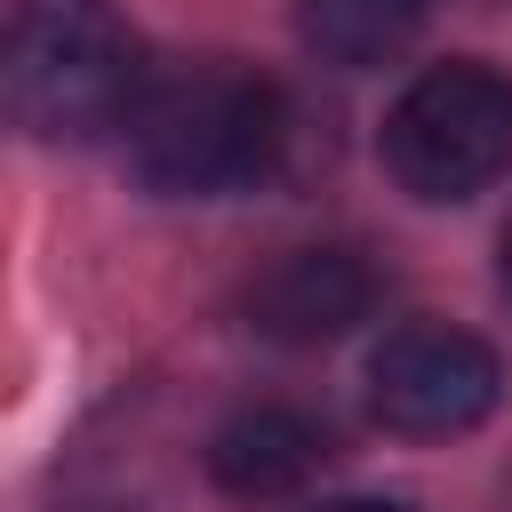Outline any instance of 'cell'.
Masks as SVG:
<instances>
[{
    "instance_id": "cell-9",
    "label": "cell",
    "mask_w": 512,
    "mask_h": 512,
    "mask_svg": "<svg viewBox=\"0 0 512 512\" xmlns=\"http://www.w3.org/2000/svg\"><path fill=\"white\" fill-rule=\"evenodd\" d=\"M496 288H504V304H512V224H504V240H496Z\"/></svg>"
},
{
    "instance_id": "cell-5",
    "label": "cell",
    "mask_w": 512,
    "mask_h": 512,
    "mask_svg": "<svg viewBox=\"0 0 512 512\" xmlns=\"http://www.w3.org/2000/svg\"><path fill=\"white\" fill-rule=\"evenodd\" d=\"M384 296V272L360 256V248H288L272 256L264 272H248L240 288V320L272 344H336L344 328H360Z\"/></svg>"
},
{
    "instance_id": "cell-2",
    "label": "cell",
    "mask_w": 512,
    "mask_h": 512,
    "mask_svg": "<svg viewBox=\"0 0 512 512\" xmlns=\"http://www.w3.org/2000/svg\"><path fill=\"white\" fill-rule=\"evenodd\" d=\"M136 32L112 0H16L8 16V112L24 136H96L120 128L144 96Z\"/></svg>"
},
{
    "instance_id": "cell-6",
    "label": "cell",
    "mask_w": 512,
    "mask_h": 512,
    "mask_svg": "<svg viewBox=\"0 0 512 512\" xmlns=\"http://www.w3.org/2000/svg\"><path fill=\"white\" fill-rule=\"evenodd\" d=\"M336 456L328 424L288 408V400H256V408H232L216 432H208V480L232 496V504H280V496H304L320 480V464Z\"/></svg>"
},
{
    "instance_id": "cell-1",
    "label": "cell",
    "mask_w": 512,
    "mask_h": 512,
    "mask_svg": "<svg viewBox=\"0 0 512 512\" xmlns=\"http://www.w3.org/2000/svg\"><path fill=\"white\" fill-rule=\"evenodd\" d=\"M128 168L160 200H232L256 192L288 152V104L272 80L232 64H184L144 80L136 112L120 120Z\"/></svg>"
},
{
    "instance_id": "cell-8",
    "label": "cell",
    "mask_w": 512,
    "mask_h": 512,
    "mask_svg": "<svg viewBox=\"0 0 512 512\" xmlns=\"http://www.w3.org/2000/svg\"><path fill=\"white\" fill-rule=\"evenodd\" d=\"M312 512H416V504H392V496H336V504H312Z\"/></svg>"
},
{
    "instance_id": "cell-7",
    "label": "cell",
    "mask_w": 512,
    "mask_h": 512,
    "mask_svg": "<svg viewBox=\"0 0 512 512\" xmlns=\"http://www.w3.org/2000/svg\"><path fill=\"white\" fill-rule=\"evenodd\" d=\"M424 16H432V0H296L304 48L320 64H344V72H368V64L400 56Z\"/></svg>"
},
{
    "instance_id": "cell-3",
    "label": "cell",
    "mask_w": 512,
    "mask_h": 512,
    "mask_svg": "<svg viewBox=\"0 0 512 512\" xmlns=\"http://www.w3.org/2000/svg\"><path fill=\"white\" fill-rule=\"evenodd\" d=\"M384 168L408 200H472L512 168V72L448 56L416 72L384 112Z\"/></svg>"
},
{
    "instance_id": "cell-4",
    "label": "cell",
    "mask_w": 512,
    "mask_h": 512,
    "mask_svg": "<svg viewBox=\"0 0 512 512\" xmlns=\"http://www.w3.org/2000/svg\"><path fill=\"white\" fill-rule=\"evenodd\" d=\"M504 400V360L488 336L448 328V320H416L392 328L368 360V408L384 432L400 440H456L472 432L488 408Z\"/></svg>"
}]
</instances>
